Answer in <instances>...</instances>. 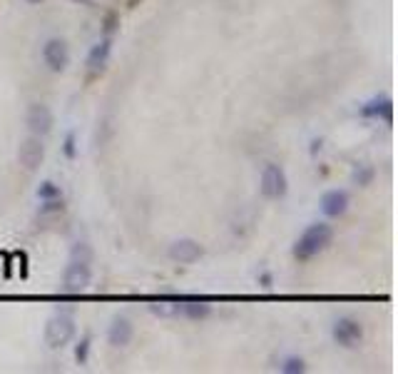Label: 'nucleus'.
Masks as SVG:
<instances>
[{"label":"nucleus","mask_w":398,"mask_h":374,"mask_svg":"<svg viewBox=\"0 0 398 374\" xmlns=\"http://www.w3.org/2000/svg\"><path fill=\"white\" fill-rule=\"evenodd\" d=\"M331 240H334V230H331V225H326V222H314V225L306 227V230L298 235L296 242H294V257L306 262V259L324 252V250L331 245Z\"/></svg>","instance_id":"1"},{"label":"nucleus","mask_w":398,"mask_h":374,"mask_svg":"<svg viewBox=\"0 0 398 374\" xmlns=\"http://www.w3.org/2000/svg\"><path fill=\"white\" fill-rule=\"evenodd\" d=\"M75 329H78V325H75L73 315L58 312V315L50 317L45 325V344L50 349H63L65 344H70V339L75 337Z\"/></svg>","instance_id":"2"},{"label":"nucleus","mask_w":398,"mask_h":374,"mask_svg":"<svg viewBox=\"0 0 398 374\" xmlns=\"http://www.w3.org/2000/svg\"><path fill=\"white\" fill-rule=\"evenodd\" d=\"M259 190H262V195L269 197V200H282L289 190V180H287L284 168H279V165H274V163L264 165L262 180H259Z\"/></svg>","instance_id":"3"},{"label":"nucleus","mask_w":398,"mask_h":374,"mask_svg":"<svg viewBox=\"0 0 398 374\" xmlns=\"http://www.w3.org/2000/svg\"><path fill=\"white\" fill-rule=\"evenodd\" d=\"M53 110L45 105V103H32V105H28V112H25V125L28 130H30V135H37V137H45L47 132L53 130Z\"/></svg>","instance_id":"4"},{"label":"nucleus","mask_w":398,"mask_h":374,"mask_svg":"<svg viewBox=\"0 0 398 374\" xmlns=\"http://www.w3.org/2000/svg\"><path fill=\"white\" fill-rule=\"evenodd\" d=\"M331 334H334L336 344H341V347H356L363 337V327L354 317H339L334 322V327H331Z\"/></svg>","instance_id":"5"},{"label":"nucleus","mask_w":398,"mask_h":374,"mask_svg":"<svg viewBox=\"0 0 398 374\" xmlns=\"http://www.w3.org/2000/svg\"><path fill=\"white\" fill-rule=\"evenodd\" d=\"M92 282V272H90V264L85 262H70L65 267L63 274V290L70 292V295H80L85 292Z\"/></svg>","instance_id":"6"},{"label":"nucleus","mask_w":398,"mask_h":374,"mask_svg":"<svg viewBox=\"0 0 398 374\" xmlns=\"http://www.w3.org/2000/svg\"><path fill=\"white\" fill-rule=\"evenodd\" d=\"M42 63L47 65V70H53V73H63L70 63V50H68V45H65V40L50 37V40L42 45Z\"/></svg>","instance_id":"7"},{"label":"nucleus","mask_w":398,"mask_h":374,"mask_svg":"<svg viewBox=\"0 0 398 374\" xmlns=\"http://www.w3.org/2000/svg\"><path fill=\"white\" fill-rule=\"evenodd\" d=\"M42 158H45V145H42V140L37 135L25 137L20 143V148H18V160H20V165L25 170L40 168Z\"/></svg>","instance_id":"8"},{"label":"nucleus","mask_w":398,"mask_h":374,"mask_svg":"<svg viewBox=\"0 0 398 374\" xmlns=\"http://www.w3.org/2000/svg\"><path fill=\"white\" fill-rule=\"evenodd\" d=\"M202 245L194 242V240H177V242L169 245L167 255L172 262H179V264H192L197 262L199 257H202Z\"/></svg>","instance_id":"9"},{"label":"nucleus","mask_w":398,"mask_h":374,"mask_svg":"<svg viewBox=\"0 0 398 374\" xmlns=\"http://www.w3.org/2000/svg\"><path fill=\"white\" fill-rule=\"evenodd\" d=\"M349 192L346 190H329L321 195V212L326 217H341L349 210Z\"/></svg>","instance_id":"10"},{"label":"nucleus","mask_w":398,"mask_h":374,"mask_svg":"<svg viewBox=\"0 0 398 374\" xmlns=\"http://www.w3.org/2000/svg\"><path fill=\"white\" fill-rule=\"evenodd\" d=\"M132 334H135L132 322L127 320L125 315H120L112 320L110 329H107V342H110L112 347H127V344L132 342Z\"/></svg>","instance_id":"11"},{"label":"nucleus","mask_w":398,"mask_h":374,"mask_svg":"<svg viewBox=\"0 0 398 374\" xmlns=\"http://www.w3.org/2000/svg\"><path fill=\"white\" fill-rule=\"evenodd\" d=\"M212 305L199 297H182V305H179V317H187V320H205L210 317Z\"/></svg>","instance_id":"12"},{"label":"nucleus","mask_w":398,"mask_h":374,"mask_svg":"<svg viewBox=\"0 0 398 374\" xmlns=\"http://www.w3.org/2000/svg\"><path fill=\"white\" fill-rule=\"evenodd\" d=\"M361 115L363 117H378V120L391 122V117H393L391 98H373V100H368L366 105L361 107Z\"/></svg>","instance_id":"13"},{"label":"nucleus","mask_w":398,"mask_h":374,"mask_svg":"<svg viewBox=\"0 0 398 374\" xmlns=\"http://www.w3.org/2000/svg\"><path fill=\"white\" fill-rule=\"evenodd\" d=\"M110 53H112V40H110V37L100 40L97 45H92V48H90V53H88V68L90 70L105 68L107 60H110Z\"/></svg>","instance_id":"14"},{"label":"nucleus","mask_w":398,"mask_h":374,"mask_svg":"<svg viewBox=\"0 0 398 374\" xmlns=\"http://www.w3.org/2000/svg\"><path fill=\"white\" fill-rule=\"evenodd\" d=\"M182 297H162V300L150 302V312L157 317H179Z\"/></svg>","instance_id":"15"},{"label":"nucleus","mask_w":398,"mask_h":374,"mask_svg":"<svg viewBox=\"0 0 398 374\" xmlns=\"http://www.w3.org/2000/svg\"><path fill=\"white\" fill-rule=\"evenodd\" d=\"M373 177H376V170H373L371 165H356L351 173L354 185H358V187H368V185L373 182Z\"/></svg>","instance_id":"16"},{"label":"nucleus","mask_w":398,"mask_h":374,"mask_svg":"<svg viewBox=\"0 0 398 374\" xmlns=\"http://www.w3.org/2000/svg\"><path fill=\"white\" fill-rule=\"evenodd\" d=\"M70 262H92V250H90L88 242H75L73 250H70Z\"/></svg>","instance_id":"17"},{"label":"nucleus","mask_w":398,"mask_h":374,"mask_svg":"<svg viewBox=\"0 0 398 374\" xmlns=\"http://www.w3.org/2000/svg\"><path fill=\"white\" fill-rule=\"evenodd\" d=\"M37 197L40 200H55V197H63V190H60V185H55L53 180H45L37 187Z\"/></svg>","instance_id":"18"},{"label":"nucleus","mask_w":398,"mask_h":374,"mask_svg":"<svg viewBox=\"0 0 398 374\" xmlns=\"http://www.w3.org/2000/svg\"><path fill=\"white\" fill-rule=\"evenodd\" d=\"M284 374H304L306 372V362L301 357H287L282 364Z\"/></svg>","instance_id":"19"},{"label":"nucleus","mask_w":398,"mask_h":374,"mask_svg":"<svg viewBox=\"0 0 398 374\" xmlns=\"http://www.w3.org/2000/svg\"><path fill=\"white\" fill-rule=\"evenodd\" d=\"M90 357V337H83L78 342V347H75V359H78L80 364H85Z\"/></svg>","instance_id":"20"},{"label":"nucleus","mask_w":398,"mask_h":374,"mask_svg":"<svg viewBox=\"0 0 398 374\" xmlns=\"http://www.w3.org/2000/svg\"><path fill=\"white\" fill-rule=\"evenodd\" d=\"M45 205L40 207L42 215H50V212H60L63 210V197H55V200H42Z\"/></svg>","instance_id":"21"},{"label":"nucleus","mask_w":398,"mask_h":374,"mask_svg":"<svg viewBox=\"0 0 398 374\" xmlns=\"http://www.w3.org/2000/svg\"><path fill=\"white\" fill-rule=\"evenodd\" d=\"M63 153L68 155V158H75V155H78V148H75V132H68V135H65Z\"/></svg>","instance_id":"22"},{"label":"nucleus","mask_w":398,"mask_h":374,"mask_svg":"<svg viewBox=\"0 0 398 374\" xmlns=\"http://www.w3.org/2000/svg\"><path fill=\"white\" fill-rule=\"evenodd\" d=\"M262 282H264V287H269V282H272V277H269V274H262Z\"/></svg>","instance_id":"23"},{"label":"nucleus","mask_w":398,"mask_h":374,"mask_svg":"<svg viewBox=\"0 0 398 374\" xmlns=\"http://www.w3.org/2000/svg\"><path fill=\"white\" fill-rule=\"evenodd\" d=\"M25 3H30V6H37V3H42V0H25Z\"/></svg>","instance_id":"24"}]
</instances>
